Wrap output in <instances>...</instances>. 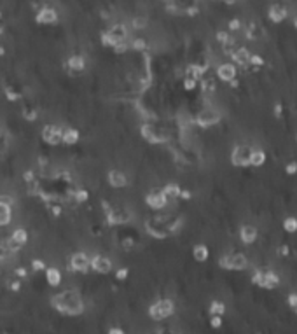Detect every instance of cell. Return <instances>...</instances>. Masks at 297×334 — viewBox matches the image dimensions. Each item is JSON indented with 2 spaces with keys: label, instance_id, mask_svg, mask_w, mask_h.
<instances>
[{
  "label": "cell",
  "instance_id": "obj_18",
  "mask_svg": "<svg viewBox=\"0 0 297 334\" xmlns=\"http://www.w3.org/2000/svg\"><path fill=\"white\" fill-rule=\"evenodd\" d=\"M231 58L232 61H234L236 65H240V67H247L248 65V60H250V53L247 48H238L234 49V51L231 53Z\"/></svg>",
  "mask_w": 297,
  "mask_h": 334
},
{
  "label": "cell",
  "instance_id": "obj_2",
  "mask_svg": "<svg viewBox=\"0 0 297 334\" xmlns=\"http://www.w3.org/2000/svg\"><path fill=\"white\" fill-rule=\"evenodd\" d=\"M175 313V303L170 298H161V299L154 301L148 308V317L154 322H163L165 318L171 317Z\"/></svg>",
  "mask_w": 297,
  "mask_h": 334
},
{
  "label": "cell",
  "instance_id": "obj_48",
  "mask_svg": "<svg viewBox=\"0 0 297 334\" xmlns=\"http://www.w3.org/2000/svg\"><path fill=\"white\" fill-rule=\"evenodd\" d=\"M280 254H281V256H288V254H290V247H288V245H281V247H280Z\"/></svg>",
  "mask_w": 297,
  "mask_h": 334
},
{
  "label": "cell",
  "instance_id": "obj_33",
  "mask_svg": "<svg viewBox=\"0 0 297 334\" xmlns=\"http://www.w3.org/2000/svg\"><path fill=\"white\" fill-rule=\"evenodd\" d=\"M217 40L222 44V46H226V44H232V37L229 35V32H226V30L218 32V34H217Z\"/></svg>",
  "mask_w": 297,
  "mask_h": 334
},
{
  "label": "cell",
  "instance_id": "obj_15",
  "mask_svg": "<svg viewBox=\"0 0 297 334\" xmlns=\"http://www.w3.org/2000/svg\"><path fill=\"white\" fill-rule=\"evenodd\" d=\"M257 228L252 224H245L240 228V240L245 245H252L255 240H257Z\"/></svg>",
  "mask_w": 297,
  "mask_h": 334
},
{
  "label": "cell",
  "instance_id": "obj_31",
  "mask_svg": "<svg viewBox=\"0 0 297 334\" xmlns=\"http://www.w3.org/2000/svg\"><path fill=\"white\" fill-rule=\"evenodd\" d=\"M196 86H198V79L191 77V75L183 77V89L185 91H192V89H196Z\"/></svg>",
  "mask_w": 297,
  "mask_h": 334
},
{
  "label": "cell",
  "instance_id": "obj_28",
  "mask_svg": "<svg viewBox=\"0 0 297 334\" xmlns=\"http://www.w3.org/2000/svg\"><path fill=\"white\" fill-rule=\"evenodd\" d=\"M131 26H133V30H144L145 26H147V18L145 16H133V19H131Z\"/></svg>",
  "mask_w": 297,
  "mask_h": 334
},
{
  "label": "cell",
  "instance_id": "obj_7",
  "mask_svg": "<svg viewBox=\"0 0 297 334\" xmlns=\"http://www.w3.org/2000/svg\"><path fill=\"white\" fill-rule=\"evenodd\" d=\"M220 123V112L212 107H205L201 109L196 116V124L201 128H210V126H215Z\"/></svg>",
  "mask_w": 297,
  "mask_h": 334
},
{
  "label": "cell",
  "instance_id": "obj_24",
  "mask_svg": "<svg viewBox=\"0 0 297 334\" xmlns=\"http://www.w3.org/2000/svg\"><path fill=\"white\" fill-rule=\"evenodd\" d=\"M264 163H266V152L262 151V149H252V154H250V166L259 168V166H262Z\"/></svg>",
  "mask_w": 297,
  "mask_h": 334
},
{
  "label": "cell",
  "instance_id": "obj_37",
  "mask_svg": "<svg viewBox=\"0 0 297 334\" xmlns=\"http://www.w3.org/2000/svg\"><path fill=\"white\" fill-rule=\"evenodd\" d=\"M131 48L135 49V51H144V49H147V40H145V39H135L133 42H131Z\"/></svg>",
  "mask_w": 297,
  "mask_h": 334
},
{
  "label": "cell",
  "instance_id": "obj_25",
  "mask_svg": "<svg viewBox=\"0 0 297 334\" xmlns=\"http://www.w3.org/2000/svg\"><path fill=\"white\" fill-rule=\"evenodd\" d=\"M280 283V275L275 271H266V289H275Z\"/></svg>",
  "mask_w": 297,
  "mask_h": 334
},
{
  "label": "cell",
  "instance_id": "obj_49",
  "mask_svg": "<svg viewBox=\"0 0 297 334\" xmlns=\"http://www.w3.org/2000/svg\"><path fill=\"white\" fill-rule=\"evenodd\" d=\"M109 333H110V334H122L124 331H122L121 327H110Z\"/></svg>",
  "mask_w": 297,
  "mask_h": 334
},
{
  "label": "cell",
  "instance_id": "obj_54",
  "mask_svg": "<svg viewBox=\"0 0 297 334\" xmlns=\"http://www.w3.org/2000/svg\"><path fill=\"white\" fill-rule=\"evenodd\" d=\"M0 19H2V11H0Z\"/></svg>",
  "mask_w": 297,
  "mask_h": 334
},
{
  "label": "cell",
  "instance_id": "obj_17",
  "mask_svg": "<svg viewBox=\"0 0 297 334\" xmlns=\"http://www.w3.org/2000/svg\"><path fill=\"white\" fill-rule=\"evenodd\" d=\"M66 69L70 72H84L86 69V60L81 54H72V56L66 60Z\"/></svg>",
  "mask_w": 297,
  "mask_h": 334
},
{
  "label": "cell",
  "instance_id": "obj_45",
  "mask_svg": "<svg viewBox=\"0 0 297 334\" xmlns=\"http://www.w3.org/2000/svg\"><path fill=\"white\" fill-rule=\"evenodd\" d=\"M285 172H287V175H296L297 174V163H288V165L285 166Z\"/></svg>",
  "mask_w": 297,
  "mask_h": 334
},
{
  "label": "cell",
  "instance_id": "obj_13",
  "mask_svg": "<svg viewBox=\"0 0 297 334\" xmlns=\"http://www.w3.org/2000/svg\"><path fill=\"white\" fill-rule=\"evenodd\" d=\"M238 75V69L234 63H220L217 67V77L224 83H231L232 79H236Z\"/></svg>",
  "mask_w": 297,
  "mask_h": 334
},
{
  "label": "cell",
  "instance_id": "obj_6",
  "mask_svg": "<svg viewBox=\"0 0 297 334\" xmlns=\"http://www.w3.org/2000/svg\"><path fill=\"white\" fill-rule=\"evenodd\" d=\"M250 154H252V147L247 143H240L232 149L231 163L238 168H245V166L250 165Z\"/></svg>",
  "mask_w": 297,
  "mask_h": 334
},
{
  "label": "cell",
  "instance_id": "obj_10",
  "mask_svg": "<svg viewBox=\"0 0 297 334\" xmlns=\"http://www.w3.org/2000/svg\"><path fill=\"white\" fill-rule=\"evenodd\" d=\"M61 133H63L61 126L46 124L42 128V140L49 145H58V143H61Z\"/></svg>",
  "mask_w": 297,
  "mask_h": 334
},
{
  "label": "cell",
  "instance_id": "obj_39",
  "mask_svg": "<svg viewBox=\"0 0 297 334\" xmlns=\"http://www.w3.org/2000/svg\"><path fill=\"white\" fill-rule=\"evenodd\" d=\"M248 63H250V65H253V67H262V65H264V58H262L261 54H250Z\"/></svg>",
  "mask_w": 297,
  "mask_h": 334
},
{
  "label": "cell",
  "instance_id": "obj_46",
  "mask_svg": "<svg viewBox=\"0 0 297 334\" xmlns=\"http://www.w3.org/2000/svg\"><path fill=\"white\" fill-rule=\"evenodd\" d=\"M14 273H16V277H19V278H25L26 275H28V271H26V268H25V266H17V268H16V271H14Z\"/></svg>",
  "mask_w": 297,
  "mask_h": 334
},
{
  "label": "cell",
  "instance_id": "obj_11",
  "mask_svg": "<svg viewBox=\"0 0 297 334\" xmlns=\"http://www.w3.org/2000/svg\"><path fill=\"white\" fill-rule=\"evenodd\" d=\"M107 180H109L110 186L116 187V189H122V187L128 186V175L124 174L122 170H117V168L109 170V174H107Z\"/></svg>",
  "mask_w": 297,
  "mask_h": 334
},
{
  "label": "cell",
  "instance_id": "obj_52",
  "mask_svg": "<svg viewBox=\"0 0 297 334\" xmlns=\"http://www.w3.org/2000/svg\"><path fill=\"white\" fill-rule=\"evenodd\" d=\"M4 34V25H2V19H0V35Z\"/></svg>",
  "mask_w": 297,
  "mask_h": 334
},
{
  "label": "cell",
  "instance_id": "obj_21",
  "mask_svg": "<svg viewBox=\"0 0 297 334\" xmlns=\"http://www.w3.org/2000/svg\"><path fill=\"white\" fill-rule=\"evenodd\" d=\"M180 189H182V187H180L179 184L170 182V184H165V187L161 189V193L166 196V200L170 201V200H177V198H179Z\"/></svg>",
  "mask_w": 297,
  "mask_h": 334
},
{
  "label": "cell",
  "instance_id": "obj_30",
  "mask_svg": "<svg viewBox=\"0 0 297 334\" xmlns=\"http://www.w3.org/2000/svg\"><path fill=\"white\" fill-rule=\"evenodd\" d=\"M283 229L287 233H296L297 231V219L296 217H287L283 221Z\"/></svg>",
  "mask_w": 297,
  "mask_h": 334
},
{
  "label": "cell",
  "instance_id": "obj_43",
  "mask_svg": "<svg viewBox=\"0 0 297 334\" xmlns=\"http://www.w3.org/2000/svg\"><path fill=\"white\" fill-rule=\"evenodd\" d=\"M229 30H231V32L241 30V21H240V19H231V21H229Z\"/></svg>",
  "mask_w": 297,
  "mask_h": 334
},
{
  "label": "cell",
  "instance_id": "obj_47",
  "mask_svg": "<svg viewBox=\"0 0 297 334\" xmlns=\"http://www.w3.org/2000/svg\"><path fill=\"white\" fill-rule=\"evenodd\" d=\"M180 200H191V191H187V189H180V194H179Z\"/></svg>",
  "mask_w": 297,
  "mask_h": 334
},
{
  "label": "cell",
  "instance_id": "obj_3",
  "mask_svg": "<svg viewBox=\"0 0 297 334\" xmlns=\"http://www.w3.org/2000/svg\"><path fill=\"white\" fill-rule=\"evenodd\" d=\"M126 37H128V30L126 26L122 23H117V25H112L110 30H107L105 34H101V44L105 48H114L121 42H126Z\"/></svg>",
  "mask_w": 297,
  "mask_h": 334
},
{
  "label": "cell",
  "instance_id": "obj_16",
  "mask_svg": "<svg viewBox=\"0 0 297 334\" xmlns=\"http://www.w3.org/2000/svg\"><path fill=\"white\" fill-rule=\"evenodd\" d=\"M81 139V133H79L77 128H63V133H61V143L65 145H75Z\"/></svg>",
  "mask_w": 297,
  "mask_h": 334
},
{
  "label": "cell",
  "instance_id": "obj_23",
  "mask_svg": "<svg viewBox=\"0 0 297 334\" xmlns=\"http://www.w3.org/2000/svg\"><path fill=\"white\" fill-rule=\"evenodd\" d=\"M9 236H11L13 240H16L17 243H21L23 247H25L26 243H28V238H30V233H28L26 228H16V229L11 231Z\"/></svg>",
  "mask_w": 297,
  "mask_h": 334
},
{
  "label": "cell",
  "instance_id": "obj_41",
  "mask_svg": "<svg viewBox=\"0 0 297 334\" xmlns=\"http://www.w3.org/2000/svg\"><path fill=\"white\" fill-rule=\"evenodd\" d=\"M23 180H25V184H30L35 180V174H33V170H26L25 174H23Z\"/></svg>",
  "mask_w": 297,
  "mask_h": 334
},
{
  "label": "cell",
  "instance_id": "obj_55",
  "mask_svg": "<svg viewBox=\"0 0 297 334\" xmlns=\"http://www.w3.org/2000/svg\"><path fill=\"white\" fill-rule=\"evenodd\" d=\"M0 275H2V271H0Z\"/></svg>",
  "mask_w": 297,
  "mask_h": 334
},
{
  "label": "cell",
  "instance_id": "obj_4",
  "mask_svg": "<svg viewBox=\"0 0 297 334\" xmlns=\"http://www.w3.org/2000/svg\"><path fill=\"white\" fill-rule=\"evenodd\" d=\"M218 264H220V268H224V269H236V271H241V269H245L248 266V259H247L245 254L236 252V254H226V256H222L218 259Z\"/></svg>",
  "mask_w": 297,
  "mask_h": 334
},
{
  "label": "cell",
  "instance_id": "obj_51",
  "mask_svg": "<svg viewBox=\"0 0 297 334\" xmlns=\"http://www.w3.org/2000/svg\"><path fill=\"white\" fill-rule=\"evenodd\" d=\"M4 54H5V48H4V46H0V58L4 56Z\"/></svg>",
  "mask_w": 297,
  "mask_h": 334
},
{
  "label": "cell",
  "instance_id": "obj_26",
  "mask_svg": "<svg viewBox=\"0 0 297 334\" xmlns=\"http://www.w3.org/2000/svg\"><path fill=\"white\" fill-rule=\"evenodd\" d=\"M226 313V304L222 301H212L210 304V315H224Z\"/></svg>",
  "mask_w": 297,
  "mask_h": 334
},
{
  "label": "cell",
  "instance_id": "obj_32",
  "mask_svg": "<svg viewBox=\"0 0 297 334\" xmlns=\"http://www.w3.org/2000/svg\"><path fill=\"white\" fill-rule=\"evenodd\" d=\"M201 86H203V91H205V93L215 91V81H214V79L203 77V79H201Z\"/></svg>",
  "mask_w": 297,
  "mask_h": 334
},
{
  "label": "cell",
  "instance_id": "obj_29",
  "mask_svg": "<svg viewBox=\"0 0 297 334\" xmlns=\"http://www.w3.org/2000/svg\"><path fill=\"white\" fill-rule=\"evenodd\" d=\"M252 282L255 283V285L266 289V271H255L252 277Z\"/></svg>",
  "mask_w": 297,
  "mask_h": 334
},
{
  "label": "cell",
  "instance_id": "obj_38",
  "mask_svg": "<svg viewBox=\"0 0 297 334\" xmlns=\"http://www.w3.org/2000/svg\"><path fill=\"white\" fill-rule=\"evenodd\" d=\"M222 315H212V318H210V326L214 327V329H220L222 327Z\"/></svg>",
  "mask_w": 297,
  "mask_h": 334
},
{
  "label": "cell",
  "instance_id": "obj_34",
  "mask_svg": "<svg viewBox=\"0 0 297 334\" xmlns=\"http://www.w3.org/2000/svg\"><path fill=\"white\" fill-rule=\"evenodd\" d=\"M46 268H48V264H46V261L44 259H39V257H33V259H32V269H33V271H44Z\"/></svg>",
  "mask_w": 297,
  "mask_h": 334
},
{
  "label": "cell",
  "instance_id": "obj_12",
  "mask_svg": "<svg viewBox=\"0 0 297 334\" xmlns=\"http://www.w3.org/2000/svg\"><path fill=\"white\" fill-rule=\"evenodd\" d=\"M35 21L40 23V25H54V23L58 21L56 9L49 7V5L42 7L39 13H37V16H35Z\"/></svg>",
  "mask_w": 297,
  "mask_h": 334
},
{
  "label": "cell",
  "instance_id": "obj_36",
  "mask_svg": "<svg viewBox=\"0 0 297 334\" xmlns=\"http://www.w3.org/2000/svg\"><path fill=\"white\" fill-rule=\"evenodd\" d=\"M49 210H51L52 217H60L61 213H63V207H61L58 201H52V203H49Z\"/></svg>",
  "mask_w": 297,
  "mask_h": 334
},
{
  "label": "cell",
  "instance_id": "obj_22",
  "mask_svg": "<svg viewBox=\"0 0 297 334\" xmlns=\"http://www.w3.org/2000/svg\"><path fill=\"white\" fill-rule=\"evenodd\" d=\"M210 256V250L206 245H203V243H198V245H194V248H192V257H194V261H198V263H205L206 259H208Z\"/></svg>",
  "mask_w": 297,
  "mask_h": 334
},
{
  "label": "cell",
  "instance_id": "obj_20",
  "mask_svg": "<svg viewBox=\"0 0 297 334\" xmlns=\"http://www.w3.org/2000/svg\"><path fill=\"white\" fill-rule=\"evenodd\" d=\"M13 221V207L5 203H0V228L11 224Z\"/></svg>",
  "mask_w": 297,
  "mask_h": 334
},
{
  "label": "cell",
  "instance_id": "obj_50",
  "mask_svg": "<svg viewBox=\"0 0 297 334\" xmlns=\"http://www.w3.org/2000/svg\"><path fill=\"white\" fill-rule=\"evenodd\" d=\"M275 114H276V116H281V104L275 105Z\"/></svg>",
  "mask_w": 297,
  "mask_h": 334
},
{
  "label": "cell",
  "instance_id": "obj_14",
  "mask_svg": "<svg viewBox=\"0 0 297 334\" xmlns=\"http://www.w3.org/2000/svg\"><path fill=\"white\" fill-rule=\"evenodd\" d=\"M44 273H46V282H48V285L60 287L61 283H63V271H61L60 268H56V266H48V268L44 269Z\"/></svg>",
  "mask_w": 297,
  "mask_h": 334
},
{
  "label": "cell",
  "instance_id": "obj_19",
  "mask_svg": "<svg viewBox=\"0 0 297 334\" xmlns=\"http://www.w3.org/2000/svg\"><path fill=\"white\" fill-rule=\"evenodd\" d=\"M287 18V9L283 7V5L280 4H275L269 7V19L273 23H281Z\"/></svg>",
  "mask_w": 297,
  "mask_h": 334
},
{
  "label": "cell",
  "instance_id": "obj_35",
  "mask_svg": "<svg viewBox=\"0 0 297 334\" xmlns=\"http://www.w3.org/2000/svg\"><path fill=\"white\" fill-rule=\"evenodd\" d=\"M128 277H130V268H124V266H122V268L116 269V280H117V282H124Z\"/></svg>",
  "mask_w": 297,
  "mask_h": 334
},
{
  "label": "cell",
  "instance_id": "obj_1",
  "mask_svg": "<svg viewBox=\"0 0 297 334\" xmlns=\"http://www.w3.org/2000/svg\"><path fill=\"white\" fill-rule=\"evenodd\" d=\"M51 304L52 308L58 310L60 313H65V315H81L84 312L82 298L74 289L63 291L60 294H52Z\"/></svg>",
  "mask_w": 297,
  "mask_h": 334
},
{
  "label": "cell",
  "instance_id": "obj_27",
  "mask_svg": "<svg viewBox=\"0 0 297 334\" xmlns=\"http://www.w3.org/2000/svg\"><path fill=\"white\" fill-rule=\"evenodd\" d=\"M89 200V193H87V189H75L74 191V201L75 203H86V201Z\"/></svg>",
  "mask_w": 297,
  "mask_h": 334
},
{
  "label": "cell",
  "instance_id": "obj_40",
  "mask_svg": "<svg viewBox=\"0 0 297 334\" xmlns=\"http://www.w3.org/2000/svg\"><path fill=\"white\" fill-rule=\"evenodd\" d=\"M23 117H25L26 121H35V119H37V110L26 107V109L23 110Z\"/></svg>",
  "mask_w": 297,
  "mask_h": 334
},
{
  "label": "cell",
  "instance_id": "obj_44",
  "mask_svg": "<svg viewBox=\"0 0 297 334\" xmlns=\"http://www.w3.org/2000/svg\"><path fill=\"white\" fill-rule=\"evenodd\" d=\"M287 303L288 306H292V308H297V292H292V294L287 298Z\"/></svg>",
  "mask_w": 297,
  "mask_h": 334
},
{
  "label": "cell",
  "instance_id": "obj_53",
  "mask_svg": "<svg viewBox=\"0 0 297 334\" xmlns=\"http://www.w3.org/2000/svg\"><path fill=\"white\" fill-rule=\"evenodd\" d=\"M294 26H296V28H297V18H296V19H294Z\"/></svg>",
  "mask_w": 297,
  "mask_h": 334
},
{
  "label": "cell",
  "instance_id": "obj_9",
  "mask_svg": "<svg viewBox=\"0 0 297 334\" xmlns=\"http://www.w3.org/2000/svg\"><path fill=\"white\" fill-rule=\"evenodd\" d=\"M89 268L98 275H107L112 271V261L107 256H101V254H96L91 257V263H89Z\"/></svg>",
  "mask_w": 297,
  "mask_h": 334
},
{
  "label": "cell",
  "instance_id": "obj_42",
  "mask_svg": "<svg viewBox=\"0 0 297 334\" xmlns=\"http://www.w3.org/2000/svg\"><path fill=\"white\" fill-rule=\"evenodd\" d=\"M7 287L13 292H17L19 289H21V282H19V280H11V282H7Z\"/></svg>",
  "mask_w": 297,
  "mask_h": 334
},
{
  "label": "cell",
  "instance_id": "obj_8",
  "mask_svg": "<svg viewBox=\"0 0 297 334\" xmlns=\"http://www.w3.org/2000/svg\"><path fill=\"white\" fill-rule=\"evenodd\" d=\"M168 203H170V201L166 200V196L161 193V189H152L150 193H147V194H145V205H147L150 210H156V212H159V210L165 209Z\"/></svg>",
  "mask_w": 297,
  "mask_h": 334
},
{
  "label": "cell",
  "instance_id": "obj_5",
  "mask_svg": "<svg viewBox=\"0 0 297 334\" xmlns=\"http://www.w3.org/2000/svg\"><path fill=\"white\" fill-rule=\"evenodd\" d=\"M89 263H91V257L87 256L86 252L79 250L70 256L68 268H70V271H74V273H87V271L91 269L89 268Z\"/></svg>",
  "mask_w": 297,
  "mask_h": 334
}]
</instances>
